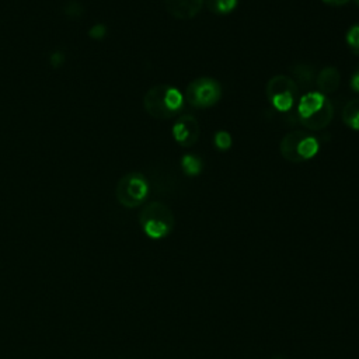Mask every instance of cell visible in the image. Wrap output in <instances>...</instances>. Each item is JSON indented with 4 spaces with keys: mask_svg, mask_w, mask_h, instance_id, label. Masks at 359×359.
I'll return each instance as SVG.
<instances>
[{
    "mask_svg": "<svg viewBox=\"0 0 359 359\" xmlns=\"http://www.w3.org/2000/svg\"><path fill=\"white\" fill-rule=\"evenodd\" d=\"M184 94L170 84H156L143 97L144 111L156 119H170L184 108Z\"/></svg>",
    "mask_w": 359,
    "mask_h": 359,
    "instance_id": "obj_1",
    "label": "cell"
},
{
    "mask_svg": "<svg viewBox=\"0 0 359 359\" xmlns=\"http://www.w3.org/2000/svg\"><path fill=\"white\" fill-rule=\"evenodd\" d=\"M332 116L331 101L318 91H309L297 101V118L306 129L321 130L331 123Z\"/></svg>",
    "mask_w": 359,
    "mask_h": 359,
    "instance_id": "obj_2",
    "label": "cell"
},
{
    "mask_svg": "<svg viewBox=\"0 0 359 359\" xmlns=\"http://www.w3.org/2000/svg\"><path fill=\"white\" fill-rule=\"evenodd\" d=\"M139 224L143 233L151 240L167 237L175 224L172 210L163 202H149L139 213Z\"/></svg>",
    "mask_w": 359,
    "mask_h": 359,
    "instance_id": "obj_3",
    "label": "cell"
},
{
    "mask_svg": "<svg viewBox=\"0 0 359 359\" xmlns=\"http://www.w3.org/2000/svg\"><path fill=\"white\" fill-rule=\"evenodd\" d=\"M320 149L318 139L306 130L286 133L279 144L280 154L290 163H304L313 158Z\"/></svg>",
    "mask_w": 359,
    "mask_h": 359,
    "instance_id": "obj_4",
    "label": "cell"
},
{
    "mask_svg": "<svg viewBox=\"0 0 359 359\" xmlns=\"http://www.w3.org/2000/svg\"><path fill=\"white\" fill-rule=\"evenodd\" d=\"M150 191L147 178L139 171H130L123 174L115 187L116 201L128 209L140 206Z\"/></svg>",
    "mask_w": 359,
    "mask_h": 359,
    "instance_id": "obj_5",
    "label": "cell"
},
{
    "mask_svg": "<svg viewBox=\"0 0 359 359\" xmlns=\"http://www.w3.org/2000/svg\"><path fill=\"white\" fill-rule=\"evenodd\" d=\"M299 87L292 77L276 74L265 86V95L269 104L279 112L290 111L297 101Z\"/></svg>",
    "mask_w": 359,
    "mask_h": 359,
    "instance_id": "obj_6",
    "label": "cell"
},
{
    "mask_svg": "<svg viewBox=\"0 0 359 359\" xmlns=\"http://www.w3.org/2000/svg\"><path fill=\"white\" fill-rule=\"evenodd\" d=\"M184 98L195 108H210L222 98V86L212 77H198L187 86Z\"/></svg>",
    "mask_w": 359,
    "mask_h": 359,
    "instance_id": "obj_7",
    "label": "cell"
},
{
    "mask_svg": "<svg viewBox=\"0 0 359 359\" xmlns=\"http://www.w3.org/2000/svg\"><path fill=\"white\" fill-rule=\"evenodd\" d=\"M172 137L182 147L194 146L201 136V126L195 116L181 115L172 125Z\"/></svg>",
    "mask_w": 359,
    "mask_h": 359,
    "instance_id": "obj_8",
    "label": "cell"
},
{
    "mask_svg": "<svg viewBox=\"0 0 359 359\" xmlns=\"http://www.w3.org/2000/svg\"><path fill=\"white\" fill-rule=\"evenodd\" d=\"M167 11L178 20L194 18L203 7V0H164Z\"/></svg>",
    "mask_w": 359,
    "mask_h": 359,
    "instance_id": "obj_9",
    "label": "cell"
},
{
    "mask_svg": "<svg viewBox=\"0 0 359 359\" xmlns=\"http://www.w3.org/2000/svg\"><path fill=\"white\" fill-rule=\"evenodd\" d=\"M339 83H341V73L334 66H327L321 69L316 77L317 91L327 97L334 91H337V88L339 87Z\"/></svg>",
    "mask_w": 359,
    "mask_h": 359,
    "instance_id": "obj_10",
    "label": "cell"
},
{
    "mask_svg": "<svg viewBox=\"0 0 359 359\" xmlns=\"http://www.w3.org/2000/svg\"><path fill=\"white\" fill-rule=\"evenodd\" d=\"M292 73L294 76L293 81L297 84V87H311L313 83H316V77H314V70L310 65L307 63H297L294 65V67L292 69Z\"/></svg>",
    "mask_w": 359,
    "mask_h": 359,
    "instance_id": "obj_11",
    "label": "cell"
},
{
    "mask_svg": "<svg viewBox=\"0 0 359 359\" xmlns=\"http://www.w3.org/2000/svg\"><path fill=\"white\" fill-rule=\"evenodd\" d=\"M342 121L348 128L359 130V98H353L345 104L342 109Z\"/></svg>",
    "mask_w": 359,
    "mask_h": 359,
    "instance_id": "obj_12",
    "label": "cell"
},
{
    "mask_svg": "<svg viewBox=\"0 0 359 359\" xmlns=\"http://www.w3.org/2000/svg\"><path fill=\"white\" fill-rule=\"evenodd\" d=\"M203 4L216 15H226L237 7L238 0H203Z\"/></svg>",
    "mask_w": 359,
    "mask_h": 359,
    "instance_id": "obj_13",
    "label": "cell"
},
{
    "mask_svg": "<svg viewBox=\"0 0 359 359\" xmlns=\"http://www.w3.org/2000/svg\"><path fill=\"white\" fill-rule=\"evenodd\" d=\"M181 168L188 177H196L202 172L203 163L198 156L194 154H184L181 157Z\"/></svg>",
    "mask_w": 359,
    "mask_h": 359,
    "instance_id": "obj_14",
    "label": "cell"
},
{
    "mask_svg": "<svg viewBox=\"0 0 359 359\" xmlns=\"http://www.w3.org/2000/svg\"><path fill=\"white\" fill-rule=\"evenodd\" d=\"M346 43H348L349 49L356 56H359V21L349 27V29L346 32Z\"/></svg>",
    "mask_w": 359,
    "mask_h": 359,
    "instance_id": "obj_15",
    "label": "cell"
},
{
    "mask_svg": "<svg viewBox=\"0 0 359 359\" xmlns=\"http://www.w3.org/2000/svg\"><path fill=\"white\" fill-rule=\"evenodd\" d=\"M231 135L226 130H217L213 136V144L220 151L229 150L231 147Z\"/></svg>",
    "mask_w": 359,
    "mask_h": 359,
    "instance_id": "obj_16",
    "label": "cell"
},
{
    "mask_svg": "<svg viewBox=\"0 0 359 359\" xmlns=\"http://www.w3.org/2000/svg\"><path fill=\"white\" fill-rule=\"evenodd\" d=\"M105 32H107V28H105L102 24H95V25L88 31V35L93 36L94 39H101V38H104Z\"/></svg>",
    "mask_w": 359,
    "mask_h": 359,
    "instance_id": "obj_17",
    "label": "cell"
},
{
    "mask_svg": "<svg viewBox=\"0 0 359 359\" xmlns=\"http://www.w3.org/2000/svg\"><path fill=\"white\" fill-rule=\"evenodd\" d=\"M349 87H351L356 94H359V65L356 66L355 72H353V73H352V76H351Z\"/></svg>",
    "mask_w": 359,
    "mask_h": 359,
    "instance_id": "obj_18",
    "label": "cell"
},
{
    "mask_svg": "<svg viewBox=\"0 0 359 359\" xmlns=\"http://www.w3.org/2000/svg\"><path fill=\"white\" fill-rule=\"evenodd\" d=\"M321 1H324V3H325V4H328V6L339 7V6H345V4H348L351 0H321Z\"/></svg>",
    "mask_w": 359,
    "mask_h": 359,
    "instance_id": "obj_19",
    "label": "cell"
},
{
    "mask_svg": "<svg viewBox=\"0 0 359 359\" xmlns=\"http://www.w3.org/2000/svg\"><path fill=\"white\" fill-rule=\"evenodd\" d=\"M272 359H286V358H280V356H275V358H272Z\"/></svg>",
    "mask_w": 359,
    "mask_h": 359,
    "instance_id": "obj_20",
    "label": "cell"
},
{
    "mask_svg": "<svg viewBox=\"0 0 359 359\" xmlns=\"http://www.w3.org/2000/svg\"><path fill=\"white\" fill-rule=\"evenodd\" d=\"M355 3H356V6L359 7V0H355Z\"/></svg>",
    "mask_w": 359,
    "mask_h": 359,
    "instance_id": "obj_21",
    "label": "cell"
}]
</instances>
